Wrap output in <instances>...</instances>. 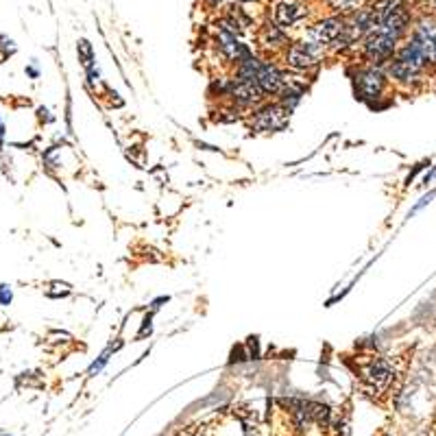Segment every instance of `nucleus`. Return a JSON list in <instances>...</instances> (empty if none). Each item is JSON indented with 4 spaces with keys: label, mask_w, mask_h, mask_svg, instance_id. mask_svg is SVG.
I'll use <instances>...</instances> for the list:
<instances>
[{
    "label": "nucleus",
    "mask_w": 436,
    "mask_h": 436,
    "mask_svg": "<svg viewBox=\"0 0 436 436\" xmlns=\"http://www.w3.org/2000/svg\"><path fill=\"white\" fill-rule=\"evenodd\" d=\"M410 24H413V14H410L408 5L400 3V7H397V9L393 11V14L386 18V22H384L382 27H378V29H380L382 33L391 35L393 40L400 42L402 37L410 31Z\"/></svg>",
    "instance_id": "6e6552de"
},
{
    "label": "nucleus",
    "mask_w": 436,
    "mask_h": 436,
    "mask_svg": "<svg viewBox=\"0 0 436 436\" xmlns=\"http://www.w3.org/2000/svg\"><path fill=\"white\" fill-rule=\"evenodd\" d=\"M397 44L400 42L393 40L391 35L375 29L360 40V50H362V57L371 63V66H382V63H389L395 57Z\"/></svg>",
    "instance_id": "f257e3e1"
},
{
    "label": "nucleus",
    "mask_w": 436,
    "mask_h": 436,
    "mask_svg": "<svg viewBox=\"0 0 436 436\" xmlns=\"http://www.w3.org/2000/svg\"><path fill=\"white\" fill-rule=\"evenodd\" d=\"M79 59L85 68H89L94 63V48L87 40H79Z\"/></svg>",
    "instance_id": "4468645a"
},
{
    "label": "nucleus",
    "mask_w": 436,
    "mask_h": 436,
    "mask_svg": "<svg viewBox=\"0 0 436 436\" xmlns=\"http://www.w3.org/2000/svg\"><path fill=\"white\" fill-rule=\"evenodd\" d=\"M203 3L208 5V7H212V9H216V7H221L225 0H203Z\"/></svg>",
    "instance_id": "aec40b11"
},
{
    "label": "nucleus",
    "mask_w": 436,
    "mask_h": 436,
    "mask_svg": "<svg viewBox=\"0 0 436 436\" xmlns=\"http://www.w3.org/2000/svg\"><path fill=\"white\" fill-rule=\"evenodd\" d=\"M290 109L284 102H266L260 109L253 111L251 129L253 131H279L288 124Z\"/></svg>",
    "instance_id": "20e7f679"
},
{
    "label": "nucleus",
    "mask_w": 436,
    "mask_h": 436,
    "mask_svg": "<svg viewBox=\"0 0 436 436\" xmlns=\"http://www.w3.org/2000/svg\"><path fill=\"white\" fill-rule=\"evenodd\" d=\"M393 378H395V369L386 358H373V360L362 369V380L371 393L384 391L393 382Z\"/></svg>",
    "instance_id": "423d86ee"
},
{
    "label": "nucleus",
    "mask_w": 436,
    "mask_h": 436,
    "mask_svg": "<svg viewBox=\"0 0 436 436\" xmlns=\"http://www.w3.org/2000/svg\"><path fill=\"white\" fill-rule=\"evenodd\" d=\"M11 299H14V292H11V286L3 284V286H0V303H3V305H9Z\"/></svg>",
    "instance_id": "f3484780"
},
{
    "label": "nucleus",
    "mask_w": 436,
    "mask_h": 436,
    "mask_svg": "<svg viewBox=\"0 0 436 436\" xmlns=\"http://www.w3.org/2000/svg\"><path fill=\"white\" fill-rule=\"evenodd\" d=\"M402 0H373L369 7V14H371V20H373V27H382L384 22H386V18L393 14V11L400 7Z\"/></svg>",
    "instance_id": "9b49d317"
},
{
    "label": "nucleus",
    "mask_w": 436,
    "mask_h": 436,
    "mask_svg": "<svg viewBox=\"0 0 436 436\" xmlns=\"http://www.w3.org/2000/svg\"><path fill=\"white\" fill-rule=\"evenodd\" d=\"M229 22L234 24V27H238L240 31H247L251 24H253V18L247 14L245 9H242V5H229L227 11L223 14Z\"/></svg>",
    "instance_id": "f8f14e48"
},
{
    "label": "nucleus",
    "mask_w": 436,
    "mask_h": 436,
    "mask_svg": "<svg viewBox=\"0 0 436 436\" xmlns=\"http://www.w3.org/2000/svg\"><path fill=\"white\" fill-rule=\"evenodd\" d=\"M307 16V5L303 0H279L273 9V22L284 31H290Z\"/></svg>",
    "instance_id": "0eeeda50"
},
{
    "label": "nucleus",
    "mask_w": 436,
    "mask_h": 436,
    "mask_svg": "<svg viewBox=\"0 0 436 436\" xmlns=\"http://www.w3.org/2000/svg\"><path fill=\"white\" fill-rule=\"evenodd\" d=\"M3 138H5V127L0 122V149H3Z\"/></svg>",
    "instance_id": "412c9836"
},
{
    "label": "nucleus",
    "mask_w": 436,
    "mask_h": 436,
    "mask_svg": "<svg viewBox=\"0 0 436 436\" xmlns=\"http://www.w3.org/2000/svg\"><path fill=\"white\" fill-rule=\"evenodd\" d=\"M50 286H55L57 290H48L46 292L48 297H66V294H70V284H63V281H53Z\"/></svg>",
    "instance_id": "2eb2a0df"
},
{
    "label": "nucleus",
    "mask_w": 436,
    "mask_h": 436,
    "mask_svg": "<svg viewBox=\"0 0 436 436\" xmlns=\"http://www.w3.org/2000/svg\"><path fill=\"white\" fill-rule=\"evenodd\" d=\"M386 72H384L380 66H362L358 68L353 74V87H356V96L362 100H373L380 98L382 92L386 89Z\"/></svg>",
    "instance_id": "f03ea898"
},
{
    "label": "nucleus",
    "mask_w": 436,
    "mask_h": 436,
    "mask_svg": "<svg viewBox=\"0 0 436 436\" xmlns=\"http://www.w3.org/2000/svg\"><path fill=\"white\" fill-rule=\"evenodd\" d=\"M175 436H197V428L195 426H190V428H184V430H179Z\"/></svg>",
    "instance_id": "6ab92c4d"
},
{
    "label": "nucleus",
    "mask_w": 436,
    "mask_h": 436,
    "mask_svg": "<svg viewBox=\"0 0 436 436\" xmlns=\"http://www.w3.org/2000/svg\"><path fill=\"white\" fill-rule=\"evenodd\" d=\"M325 5L334 11V16H351L353 11L358 9L356 7V0H325Z\"/></svg>",
    "instance_id": "ddd939ff"
},
{
    "label": "nucleus",
    "mask_w": 436,
    "mask_h": 436,
    "mask_svg": "<svg viewBox=\"0 0 436 436\" xmlns=\"http://www.w3.org/2000/svg\"><path fill=\"white\" fill-rule=\"evenodd\" d=\"M255 81L260 83V87L264 89V94H281V92H284V72H281L275 63L262 61Z\"/></svg>",
    "instance_id": "1a4fd4ad"
},
{
    "label": "nucleus",
    "mask_w": 436,
    "mask_h": 436,
    "mask_svg": "<svg viewBox=\"0 0 436 436\" xmlns=\"http://www.w3.org/2000/svg\"><path fill=\"white\" fill-rule=\"evenodd\" d=\"M151 320H153V316H151V314H146V316H144V320H142V329H140V338L146 336V334H151V329H153Z\"/></svg>",
    "instance_id": "a211bd4d"
},
{
    "label": "nucleus",
    "mask_w": 436,
    "mask_h": 436,
    "mask_svg": "<svg viewBox=\"0 0 436 436\" xmlns=\"http://www.w3.org/2000/svg\"><path fill=\"white\" fill-rule=\"evenodd\" d=\"M260 42L266 48H288V31H284L275 22H266L260 29Z\"/></svg>",
    "instance_id": "9d476101"
},
{
    "label": "nucleus",
    "mask_w": 436,
    "mask_h": 436,
    "mask_svg": "<svg viewBox=\"0 0 436 436\" xmlns=\"http://www.w3.org/2000/svg\"><path fill=\"white\" fill-rule=\"evenodd\" d=\"M238 3L242 5V3H258V0H238Z\"/></svg>",
    "instance_id": "5701e85b"
},
{
    "label": "nucleus",
    "mask_w": 436,
    "mask_h": 436,
    "mask_svg": "<svg viewBox=\"0 0 436 436\" xmlns=\"http://www.w3.org/2000/svg\"><path fill=\"white\" fill-rule=\"evenodd\" d=\"M320 55H323V46L314 44V42H290L286 53H284V61L286 66L292 68L294 72H307L316 68L320 63Z\"/></svg>",
    "instance_id": "7ed1b4c3"
},
{
    "label": "nucleus",
    "mask_w": 436,
    "mask_h": 436,
    "mask_svg": "<svg viewBox=\"0 0 436 436\" xmlns=\"http://www.w3.org/2000/svg\"><path fill=\"white\" fill-rule=\"evenodd\" d=\"M27 72L33 76V79H37V70H35V68H27Z\"/></svg>",
    "instance_id": "4be33fe9"
},
{
    "label": "nucleus",
    "mask_w": 436,
    "mask_h": 436,
    "mask_svg": "<svg viewBox=\"0 0 436 436\" xmlns=\"http://www.w3.org/2000/svg\"><path fill=\"white\" fill-rule=\"evenodd\" d=\"M113 349V347H111ZM111 349H107L105 353H102L100 358H98V360L92 364V367H89V375H94V373H98V371L102 369V367H105L107 364V360H109V353H111Z\"/></svg>",
    "instance_id": "dca6fc26"
},
{
    "label": "nucleus",
    "mask_w": 436,
    "mask_h": 436,
    "mask_svg": "<svg viewBox=\"0 0 436 436\" xmlns=\"http://www.w3.org/2000/svg\"><path fill=\"white\" fill-rule=\"evenodd\" d=\"M229 100L232 105L238 109H247V107H258L264 100V89L260 87V83L255 79H232V87H229Z\"/></svg>",
    "instance_id": "39448f33"
}]
</instances>
